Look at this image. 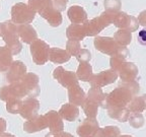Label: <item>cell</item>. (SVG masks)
I'll return each mask as SVG.
<instances>
[{
	"label": "cell",
	"mask_w": 146,
	"mask_h": 137,
	"mask_svg": "<svg viewBox=\"0 0 146 137\" xmlns=\"http://www.w3.org/2000/svg\"><path fill=\"white\" fill-rule=\"evenodd\" d=\"M12 54L6 47H0V71H6L12 64Z\"/></svg>",
	"instance_id": "cell-27"
},
{
	"label": "cell",
	"mask_w": 146,
	"mask_h": 137,
	"mask_svg": "<svg viewBox=\"0 0 146 137\" xmlns=\"http://www.w3.org/2000/svg\"><path fill=\"white\" fill-rule=\"evenodd\" d=\"M134 96L127 88L123 86H118L107 96L106 109L111 108H127Z\"/></svg>",
	"instance_id": "cell-1"
},
{
	"label": "cell",
	"mask_w": 146,
	"mask_h": 137,
	"mask_svg": "<svg viewBox=\"0 0 146 137\" xmlns=\"http://www.w3.org/2000/svg\"><path fill=\"white\" fill-rule=\"evenodd\" d=\"M98 128L100 127L96 119L87 118L78 126L76 132L80 137H94Z\"/></svg>",
	"instance_id": "cell-13"
},
{
	"label": "cell",
	"mask_w": 146,
	"mask_h": 137,
	"mask_svg": "<svg viewBox=\"0 0 146 137\" xmlns=\"http://www.w3.org/2000/svg\"><path fill=\"white\" fill-rule=\"evenodd\" d=\"M21 80L25 87L27 96L35 98V96H36L40 94V78L36 74H35V73H27Z\"/></svg>",
	"instance_id": "cell-9"
},
{
	"label": "cell",
	"mask_w": 146,
	"mask_h": 137,
	"mask_svg": "<svg viewBox=\"0 0 146 137\" xmlns=\"http://www.w3.org/2000/svg\"><path fill=\"white\" fill-rule=\"evenodd\" d=\"M130 111L128 108H111L108 109V114L111 118L115 119L119 122H126L129 120Z\"/></svg>",
	"instance_id": "cell-25"
},
{
	"label": "cell",
	"mask_w": 146,
	"mask_h": 137,
	"mask_svg": "<svg viewBox=\"0 0 146 137\" xmlns=\"http://www.w3.org/2000/svg\"><path fill=\"white\" fill-rule=\"evenodd\" d=\"M121 131L117 126H107L105 128H98L94 137H120Z\"/></svg>",
	"instance_id": "cell-29"
},
{
	"label": "cell",
	"mask_w": 146,
	"mask_h": 137,
	"mask_svg": "<svg viewBox=\"0 0 146 137\" xmlns=\"http://www.w3.org/2000/svg\"><path fill=\"white\" fill-rule=\"evenodd\" d=\"M120 86H123L125 87V88H127L128 90L130 91L131 94H133V96H135V94H137L138 92H139L140 88H139V83L137 81H132V82H121V84H120Z\"/></svg>",
	"instance_id": "cell-37"
},
{
	"label": "cell",
	"mask_w": 146,
	"mask_h": 137,
	"mask_svg": "<svg viewBox=\"0 0 146 137\" xmlns=\"http://www.w3.org/2000/svg\"><path fill=\"white\" fill-rule=\"evenodd\" d=\"M61 137H74L73 135H71L70 133H68V132H61Z\"/></svg>",
	"instance_id": "cell-46"
},
{
	"label": "cell",
	"mask_w": 146,
	"mask_h": 137,
	"mask_svg": "<svg viewBox=\"0 0 146 137\" xmlns=\"http://www.w3.org/2000/svg\"><path fill=\"white\" fill-rule=\"evenodd\" d=\"M128 109L131 113H142L145 110L142 96H135L128 105Z\"/></svg>",
	"instance_id": "cell-33"
},
{
	"label": "cell",
	"mask_w": 146,
	"mask_h": 137,
	"mask_svg": "<svg viewBox=\"0 0 146 137\" xmlns=\"http://www.w3.org/2000/svg\"><path fill=\"white\" fill-rule=\"evenodd\" d=\"M67 3H68V0H53V5L57 10H59L60 12L65 10V7H66Z\"/></svg>",
	"instance_id": "cell-41"
},
{
	"label": "cell",
	"mask_w": 146,
	"mask_h": 137,
	"mask_svg": "<svg viewBox=\"0 0 146 137\" xmlns=\"http://www.w3.org/2000/svg\"><path fill=\"white\" fill-rule=\"evenodd\" d=\"M94 44L96 50L109 56H114L121 47L115 41L114 38L110 37H96Z\"/></svg>",
	"instance_id": "cell-5"
},
{
	"label": "cell",
	"mask_w": 146,
	"mask_h": 137,
	"mask_svg": "<svg viewBox=\"0 0 146 137\" xmlns=\"http://www.w3.org/2000/svg\"><path fill=\"white\" fill-rule=\"evenodd\" d=\"M53 76L60 84L66 88H69L74 84H78V78L76 76V73L72 71H66L62 66L55 69L53 72Z\"/></svg>",
	"instance_id": "cell-6"
},
{
	"label": "cell",
	"mask_w": 146,
	"mask_h": 137,
	"mask_svg": "<svg viewBox=\"0 0 146 137\" xmlns=\"http://www.w3.org/2000/svg\"><path fill=\"white\" fill-rule=\"evenodd\" d=\"M119 76L121 77L122 82H132L136 81L138 77V67L133 62H126L124 61L117 70Z\"/></svg>",
	"instance_id": "cell-8"
},
{
	"label": "cell",
	"mask_w": 146,
	"mask_h": 137,
	"mask_svg": "<svg viewBox=\"0 0 146 137\" xmlns=\"http://www.w3.org/2000/svg\"><path fill=\"white\" fill-rule=\"evenodd\" d=\"M48 127V122L46 119L45 115H38L35 118L27 120L23 124V130L27 133H35L39 132Z\"/></svg>",
	"instance_id": "cell-12"
},
{
	"label": "cell",
	"mask_w": 146,
	"mask_h": 137,
	"mask_svg": "<svg viewBox=\"0 0 146 137\" xmlns=\"http://www.w3.org/2000/svg\"><path fill=\"white\" fill-rule=\"evenodd\" d=\"M0 137H15V136H13L12 134H9V133H3Z\"/></svg>",
	"instance_id": "cell-47"
},
{
	"label": "cell",
	"mask_w": 146,
	"mask_h": 137,
	"mask_svg": "<svg viewBox=\"0 0 146 137\" xmlns=\"http://www.w3.org/2000/svg\"><path fill=\"white\" fill-rule=\"evenodd\" d=\"M81 50V46H80V42L78 41H72L69 40L66 43V51L69 53L70 56H77L78 53Z\"/></svg>",
	"instance_id": "cell-35"
},
{
	"label": "cell",
	"mask_w": 146,
	"mask_h": 137,
	"mask_svg": "<svg viewBox=\"0 0 146 137\" xmlns=\"http://www.w3.org/2000/svg\"><path fill=\"white\" fill-rule=\"evenodd\" d=\"M50 47L43 40H36L31 44V53L33 61L36 65H44L49 60Z\"/></svg>",
	"instance_id": "cell-4"
},
{
	"label": "cell",
	"mask_w": 146,
	"mask_h": 137,
	"mask_svg": "<svg viewBox=\"0 0 146 137\" xmlns=\"http://www.w3.org/2000/svg\"><path fill=\"white\" fill-rule=\"evenodd\" d=\"M76 59L80 63H88L91 59V54L87 49H81L78 55L76 56Z\"/></svg>",
	"instance_id": "cell-38"
},
{
	"label": "cell",
	"mask_w": 146,
	"mask_h": 137,
	"mask_svg": "<svg viewBox=\"0 0 146 137\" xmlns=\"http://www.w3.org/2000/svg\"><path fill=\"white\" fill-rule=\"evenodd\" d=\"M138 21H139V25L146 27V10L140 12V14L138 15Z\"/></svg>",
	"instance_id": "cell-43"
},
{
	"label": "cell",
	"mask_w": 146,
	"mask_h": 137,
	"mask_svg": "<svg viewBox=\"0 0 146 137\" xmlns=\"http://www.w3.org/2000/svg\"><path fill=\"white\" fill-rule=\"evenodd\" d=\"M118 75V72L115 71L114 69H109V70L102 71L98 74H94V76H92L89 82H90L91 86L104 87L116 81Z\"/></svg>",
	"instance_id": "cell-7"
},
{
	"label": "cell",
	"mask_w": 146,
	"mask_h": 137,
	"mask_svg": "<svg viewBox=\"0 0 146 137\" xmlns=\"http://www.w3.org/2000/svg\"><path fill=\"white\" fill-rule=\"evenodd\" d=\"M108 94H105L102 90V87L98 86H91L87 94V100H89L92 103L98 104V106H102L106 108V102H107Z\"/></svg>",
	"instance_id": "cell-23"
},
{
	"label": "cell",
	"mask_w": 146,
	"mask_h": 137,
	"mask_svg": "<svg viewBox=\"0 0 146 137\" xmlns=\"http://www.w3.org/2000/svg\"><path fill=\"white\" fill-rule=\"evenodd\" d=\"M68 98L69 102L72 105L82 106L86 100L87 96H85L84 90L79 86V84H74L68 88Z\"/></svg>",
	"instance_id": "cell-18"
},
{
	"label": "cell",
	"mask_w": 146,
	"mask_h": 137,
	"mask_svg": "<svg viewBox=\"0 0 146 137\" xmlns=\"http://www.w3.org/2000/svg\"><path fill=\"white\" fill-rule=\"evenodd\" d=\"M59 115L63 120H66L69 122L75 121L79 116V109L77 106L72 104H65L59 110Z\"/></svg>",
	"instance_id": "cell-22"
},
{
	"label": "cell",
	"mask_w": 146,
	"mask_h": 137,
	"mask_svg": "<svg viewBox=\"0 0 146 137\" xmlns=\"http://www.w3.org/2000/svg\"><path fill=\"white\" fill-rule=\"evenodd\" d=\"M14 98L13 94L11 92V89H10V86H3L0 88V98L4 102H7L10 98Z\"/></svg>",
	"instance_id": "cell-39"
},
{
	"label": "cell",
	"mask_w": 146,
	"mask_h": 137,
	"mask_svg": "<svg viewBox=\"0 0 146 137\" xmlns=\"http://www.w3.org/2000/svg\"><path fill=\"white\" fill-rule=\"evenodd\" d=\"M83 25H84V27H85L86 36H88V37L96 36V35L100 34L105 27H109V25H107V23L103 19L102 16L94 17V18H92V19H90V21H85Z\"/></svg>",
	"instance_id": "cell-14"
},
{
	"label": "cell",
	"mask_w": 146,
	"mask_h": 137,
	"mask_svg": "<svg viewBox=\"0 0 146 137\" xmlns=\"http://www.w3.org/2000/svg\"><path fill=\"white\" fill-rule=\"evenodd\" d=\"M129 123L134 128H141L145 123L144 117L141 113H132L129 117Z\"/></svg>",
	"instance_id": "cell-34"
},
{
	"label": "cell",
	"mask_w": 146,
	"mask_h": 137,
	"mask_svg": "<svg viewBox=\"0 0 146 137\" xmlns=\"http://www.w3.org/2000/svg\"><path fill=\"white\" fill-rule=\"evenodd\" d=\"M76 76L81 81H90L94 76L92 73V67L89 63H80L76 71Z\"/></svg>",
	"instance_id": "cell-26"
},
{
	"label": "cell",
	"mask_w": 146,
	"mask_h": 137,
	"mask_svg": "<svg viewBox=\"0 0 146 137\" xmlns=\"http://www.w3.org/2000/svg\"><path fill=\"white\" fill-rule=\"evenodd\" d=\"M6 48L9 50V52L11 53L12 55H16L21 52V49H23V45L19 41H16L14 43L9 44V45H6Z\"/></svg>",
	"instance_id": "cell-40"
},
{
	"label": "cell",
	"mask_w": 146,
	"mask_h": 137,
	"mask_svg": "<svg viewBox=\"0 0 146 137\" xmlns=\"http://www.w3.org/2000/svg\"><path fill=\"white\" fill-rule=\"evenodd\" d=\"M40 109V102L35 98H29L23 103L21 110V116L25 120H31L38 116Z\"/></svg>",
	"instance_id": "cell-10"
},
{
	"label": "cell",
	"mask_w": 146,
	"mask_h": 137,
	"mask_svg": "<svg viewBox=\"0 0 146 137\" xmlns=\"http://www.w3.org/2000/svg\"><path fill=\"white\" fill-rule=\"evenodd\" d=\"M17 31H18V36L21 39V41L25 44H32L36 39V32L34 27L31 25H17Z\"/></svg>",
	"instance_id": "cell-20"
},
{
	"label": "cell",
	"mask_w": 146,
	"mask_h": 137,
	"mask_svg": "<svg viewBox=\"0 0 146 137\" xmlns=\"http://www.w3.org/2000/svg\"><path fill=\"white\" fill-rule=\"evenodd\" d=\"M142 98H143L144 107H145V110H146V94H143V96H142Z\"/></svg>",
	"instance_id": "cell-48"
},
{
	"label": "cell",
	"mask_w": 146,
	"mask_h": 137,
	"mask_svg": "<svg viewBox=\"0 0 146 137\" xmlns=\"http://www.w3.org/2000/svg\"><path fill=\"white\" fill-rule=\"evenodd\" d=\"M0 37L2 38V23H0Z\"/></svg>",
	"instance_id": "cell-49"
},
{
	"label": "cell",
	"mask_w": 146,
	"mask_h": 137,
	"mask_svg": "<svg viewBox=\"0 0 146 137\" xmlns=\"http://www.w3.org/2000/svg\"><path fill=\"white\" fill-rule=\"evenodd\" d=\"M40 15H41L43 18H45L46 21L49 23V25H52V27H59V25L62 23L61 12L55 8L53 4L50 5V6H48L45 10H43V11L40 13Z\"/></svg>",
	"instance_id": "cell-16"
},
{
	"label": "cell",
	"mask_w": 146,
	"mask_h": 137,
	"mask_svg": "<svg viewBox=\"0 0 146 137\" xmlns=\"http://www.w3.org/2000/svg\"><path fill=\"white\" fill-rule=\"evenodd\" d=\"M45 137H61V132H49Z\"/></svg>",
	"instance_id": "cell-45"
},
{
	"label": "cell",
	"mask_w": 146,
	"mask_h": 137,
	"mask_svg": "<svg viewBox=\"0 0 146 137\" xmlns=\"http://www.w3.org/2000/svg\"><path fill=\"white\" fill-rule=\"evenodd\" d=\"M66 36L69 40L72 41H82L86 37L84 25H77V23H72L66 30Z\"/></svg>",
	"instance_id": "cell-21"
},
{
	"label": "cell",
	"mask_w": 146,
	"mask_h": 137,
	"mask_svg": "<svg viewBox=\"0 0 146 137\" xmlns=\"http://www.w3.org/2000/svg\"><path fill=\"white\" fill-rule=\"evenodd\" d=\"M120 137H133V136H131V135H122Z\"/></svg>",
	"instance_id": "cell-50"
},
{
	"label": "cell",
	"mask_w": 146,
	"mask_h": 137,
	"mask_svg": "<svg viewBox=\"0 0 146 137\" xmlns=\"http://www.w3.org/2000/svg\"><path fill=\"white\" fill-rule=\"evenodd\" d=\"M71 56L66 50L59 48H51L49 52V60L53 63L63 64L70 60Z\"/></svg>",
	"instance_id": "cell-24"
},
{
	"label": "cell",
	"mask_w": 146,
	"mask_h": 137,
	"mask_svg": "<svg viewBox=\"0 0 146 137\" xmlns=\"http://www.w3.org/2000/svg\"><path fill=\"white\" fill-rule=\"evenodd\" d=\"M5 129H6V121L3 118H0V136L4 133Z\"/></svg>",
	"instance_id": "cell-44"
},
{
	"label": "cell",
	"mask_w": 146,
	"mask_h": 137,
	"mask_svg": "<svg viewBox=\"0 0 146 137\" xmlns=\"http://www.w3.org/2000/svg\"><path fill=\"white\" fill-rule=\"evenodd\" d=\"M18 38L19 36H18L17 27L12 21L2 23V39L6 45L19 41Z\"/></svg>",
	"instance_id": "cell-15"
},
{
	"label": "cell",
	"mask_w": 146,
	"mask_h": 137,
	"mask_svg": "<svg viewBox=\"0 0 146 137\" xmlns=\"http://www.w3.org/2000/svg\"><path fill=\"white\" fill-rule=\"evenodd\" d=\"M137 41L140 45L145 46L146 47V30H142L138 33V36H137Z\"/></svg>",
	"instance_id": "cell-42"
},
{
	"label": "cell",
	"mask_w": 146,
	"mask_h": 137,
	"mask_svg": "<svg viewBox=\"0 0 146 137\" xmlns=\"http://www.w3.org/2000/svg\"><path fill=\"white\" fill-rule=\"evenodd\" d=\"M114 40L118 43L119 46L126 47V46L129 45L131 43V41H132V33L127 30L119 29L118 32L115 33Z\"/></svg>",
	"instance_id": "cell-28"
},
{
	"label": "cell",
	"mask_w": 146,
	"mask_h": 137,
	"mask_svg": "<svg viewBox=\"0 0 146 137\" xmlns=\"http://www.w3.org/2000/svg\"><path fill=\"white\" fill-rule=\"evenodd\" d=\"M23 103V102H21V98H12L6 102V110L10 114H19Z\"/></svg>",
	"instance_id": "cell-32"
},
{
	"label": "cell",
	"mask_w": 146,
	"mask_h": 137,
	"mask_svg": "<svg viewBox=\"0 0 146 137\" xmlns=\"http://www.w3.org/2000/svg\"><path fill=\"white\" fill-rule=\"evenodd\" d=\"M106 11L110 12H118L121 8V0H105L104 1Z\"/></svg>",
	"instance_id": "cell-36"
},
{
	"label": "cell",
	"mask_w": 146,
	"mask_h": 137,
	"mask_svg": "<svg viewBox=\"0 0 146 137\" xmlns=\"http://www.w3.org/2000/svg\"><path fill=\"white\" fill-rule=\"evenodd\" d=\"M36 12L31 9L29 4L18 2L11 8V21L13 23L21 25H30L35 19Z\"/></svg>",
	"instance_id": "cell-2"
},
{
	"label": "cell",
	"mask_w": 146,
	"mask_h": 137,
	"mask_svg": "<svg viewBox=\"0 0 146 137\" xmlns=\"http://www.w3.org/2000/svg\"><path fill=\"white\" fill-rule=\"evenodd\" d=\"M81 107H82V110H83V112L85 113L87 118H91V119L96 118L98 107H100L98 104L92 103V102H90V100L86 98V100L83 103V105H82Z\"/></svg>",
	"instance_id": "cell-31"
},
{
	"label": "cell",
	"mask_w": 146,
	"mask_h": 137,
	"mask_svg": "<svg viewBox=\"0 0 146 137\" xmlns=\"http://www.w3.org/2000/svg\"><path fill=\"white\" fill-rule=\"evenodd\" d=\"M111 13H112V23H114V25H116L117 27L127 30L131 33L138 30L139 27L138 18L122 11L111 12Z\"/></svg>",
	"instance_id": "cell-3"
},
{
	"label": "cell",
	"mask_w": 146,
	"mask_h": 137,
	"mask_svg": "<svg viewBox=\"0 0 146 137\" xmlns=\"http://www.w3.org/2000/svg\"><path fill=\"white\" fill-rule=\"evenodd\" d=\"M27 74V66L21 61H14L7 70L6 78L10 83L21 80Z\"/></svg>",
	"instance_id": "cell-11"
},
{
	"label": "cell",
	"mask_w": 146,
	"mask_h": 137,
	"mask_svg": "<svg viewBox=\"0 0 146 137\" xmlns=\"http://www.w3.org/2000/svg\"><path fill=\"white\" fill-rule=\"evenodd\" d=\"M67 15H68V18L72 23L83 25L85 21H87L86 12L81 6H78V5L71 6L67 11Z\"/></svg>",
	"instance_id": "cell-19"
},
{
	"label": "cell",
	"mask_w": 146,
	"mask_h": 137,
	"mask_svg": "<svg viewBox=\"0 0 146 137\" xmlns=\"http://www.w3.org/2000/svg\"><path fill=\"white\" fill-rule=\"evenodd\" d=\"M45 117L47 119L48 127L51 132H63V119L61 118L59 113L56 111H50L45 115Z\"/></svg>",
	"instance_id": "cell-17"
},
{
	"label": "cell",
	"mask_w": 146,
	"mask_h": 137,
	"mask_svg": "<svg viewBox=\"0 0 146 137\" xmlns=\"http://www.w3.org/2000/svg\"><path fill=\"white\" fill-rule=\"evenodd\" d=\"M52 4L53 0H29V6L31 7V9L39 14Z\"/></svg>",
	"instance_id": "cell-30"
}]
</instances>
